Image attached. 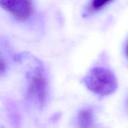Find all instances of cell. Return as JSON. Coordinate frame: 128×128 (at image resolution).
Listing matches in <instances>:
<instances>
[{
	"label": "cell",
	"mask_w": 128,
	"mask_h": 128,
	"mask_svg": "<svg viewBox=\"0 0 128 128\" xmlns=\"http://www.w3.org/2000/svg\"><path fill=\"white\" fill-rule=\"evenodd\" d=\"M86 87L97 94L106 96L115 91L117 81L111 71L102 67L91 70L83 80Z\"/></svg>",
	"instance_id": "6da1fadb"
},
{
	"label": "cell",
	"mask_w": 128,
	"mask_h": 128,
	"mask_svg": "<svg viewBox=\"0 0 128 128\" xmlns=\"http://www.w3.org/2000/svg\"><path fill=\"white\" fill-rule=\"evenodd\" d=\"M40 69L36 68L30 79L28 94L39 106H42L46 101L47 83L43 73Z\"/></svg>",
	"instance_id": "7a4b0ae2"
},
{
	"label": "cell",
	"mask_w": 128,
	"mask_h": 128,
	"mask_svg": "<svg viewBox=\"0 0 128 128\" xmlns=\"http://www.w3.org/2000/svg\"><path fill=\"white\" fill-rule=\"evenodd\" d=\"M0 6L20 20H27L33 11L31 0H0Z\"/></svg>",
	"instance_id": "3957f363"
},
{
	"label": "cell",
	"mask_w": 128,
	"mask_h": 128,
	"mask_svg": "<svg viewBox=\"0 0 128 128\" xmlns=\"http://www.w3.org/2000/svg\"><path fill=\"white\" fill-rule=\"evenodd\" d=\"M79 128H91L93 126V113L90 110H84L80 112L77 118Z\"/></svg>",
	"instance_id": "277c9868"
},
{
	"label": "cell",
	"mask_w": 128,
	"mask_h": 128,
	"mask_svg": "<svg viewBox=\"0 0 128 128\" xmlns=\"http://www.w3.org/2000/svg\"><path fill=\"white\" fill-rule=\"evenodd\" d=\"M112 0H91L90 5V11H99Z\"/></svg>",
	"instance_id": "5b68a950"
},
{
	"label": "cell",
	"mask_w": 128,
	"mask_h": 128,
	"mask_svg": "<svg viewBox=\"0 0 128 128\" xmlns=\"http://www.w3.org/2000/svg\"><path fill=\"white\" fill-rule=\"evenodd\" d=\"M6 71V62L4 60L0 54V76L3 74Z\"/></svg>",
	"instance_id": "8992f818"
},
{
	"label": "cell",
	"mask_w": 128,
	"mask_h": 128,
	"mask_svg": "<svg viewBox=\"0 0 128 128\" xmlns=\"http://www.w3.org/2000/svg\"><path fill=\"white\" fill-rule=\"evenodd\" d=\"M126 54L128 58V41L127 44H126Z\"/></svg>",
	"instance_id": "52a82bcc"
},
{
	"label": "cell",
	"mask_w": 128,
	"mask_h": 128,
	"mask_svg": "<svg viewBox=\"0 0 128 128\" xmlns=\"http://www.w3.org/2000/svg\"></svg>",
	"instance_id": "ba28073f"
}]
</instances>
